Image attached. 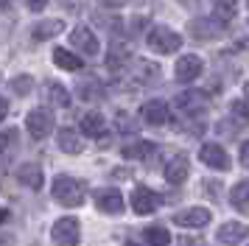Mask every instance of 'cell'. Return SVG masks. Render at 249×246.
Instances as JSON below:
<instances>
[{
	"mask_svg": "<svg viewBox=\"0 0 249 246\" xmlns=\"http://www.w3.org/2000/svg\"><path fill=\"white\" fill-rule=\"evenodd\" d=\"M51 193H53V199H56L59 204H65V207H79V204H84L87 185L76 176H65V174H62V176L53 179Z\"/></svg>",
	"mask_w": 249,
	"mask_h": 246,
	"instance_id": "1",
	"label": "cell"
},
{
	"mask_svg": "<svg viewBox=\"0 0 249 246\" xmlns=\"http://www.w3.org/2000/svg\"><path fill=\"white\" fill-rule=\"evenodd\" d=\"M146 42L151 51H157V53H177L182 48V36L177 31H171L165 25H154L151 31H148Z\"/></svg>",
	"mask_w": 249,
	"mask_h": 246,
	"instance_id": "2",
	"label": "cell"
},
{
	"mask_svg": "<svg viewBox=\"0 0 249 246\" xmlns=\"http://www.w3.org/2000/svg\"><path fill=\"white\" fill-rule=\"evenodd\" d=\"M51 238H53V244H59V246H76L81 241V224H79V218H73V215L59 218V221L51 227Z\"/></svg>",
	"mask_w": 249,
	"mask_h": 246,
	"instance_id": "3",
	"label": "cell"
},
{
	"mask_svg": "<svg viewBox=\"0 0 249 246\" xmlns=\"http://www.w3.org/2000/svg\"><path fill=\"white\" fill-rule=\"evenodd\" d=\"M25 129L34 140H45L48 134L53 132V112L45 106H36L25 115Z\"/></svg>",
	"mask_w": 249,
	"mask_h": 246,
	"instance_id": "4",
	"label": "cell"
},
{
	"mask_svg": "<svg viewBox=\"0 0 249 246\" xmlns=\"http://www.w3.org/2000/svg\"><path fill=\"white\" fill-rule=\"evenodd\" d=\"M224 22L215 20V17H196V20H191V25H188V31H191L193 39H199V42H204V39H215L218 34H224Z\"/></svg>",
	"mask_w": 249,
	"mask_h": 246,
	"instance_id": "5",
	"label": "cell"
},
{
	"mask_svg": "<svg viewBox=\"0 0 249 246\" xmlns=\"http://www.w3.org/2000/svg\"><path fill=\"white\" fill-rule=\"evenodd\" d=\"M157 204H160V196L151 188L137 185V188L132 190V210H135L137 215H151V212L157 210Z\"/></svg>",
	"mask_w": 249,
	"mask_h": 246,
	"instance_id": "6",
	"label": "cell"
},
{
	"mask_svg": "<svg viewBox=\"0 0 249 246\" xmlns=\"http://www.w3.org/2000/svg\"><path fill=\"white\" fill-rule=\"evenodd\" d=\"M70 45L76 48V51H81L84 56H95L98 53V36L87 28V25H76L73 31H70Z\"/></svg>",
	"mask_w": 249,
	"mask_h": 246,
	"instance_id": "7",
	"label": "cell"
},
{
	"mask_svg": "<svg viewBox=\"0 0 249 246\" xmlns=\"http://www.w3.org/2000/svg\"><path fill=\"white\" fill-rule=\"evenodd\" d=\"M95 207L107 215H121L124 212V196H121V190L115 188H101L95 190Z\"/></svg>",
	"mask_w": 249,
	"mask_h": 246,
	"instance_id": "8",
	"label": "cell"
},
{
	"mask_svg": "<svg viewBox=\"0 0 249 246\" xmlns=\"http://www.w3.org/2000/svg\"><path fill=\"white\" fill-rule=\"evenodd\" d=\"M174 73H177V81H182V84H191V81H196V78L202 76V59L199 56H179V62H177V67H174Z\"/></svg>",
	"mask_w": 249,
	"mask_h": 246,
	"instance_id": "9",
	"label": "cell"
},
{
	"mask_svg": "<svg viewBox=\"0 0 249 246\" xmlns=\"http://www.w3.org/2000/svg\"><path fill=\"white\" fill-rule=\"evenodd\" d=\"M199 159H202L207 168H215V171H227L230 168V157L218 143H204L199 148Z\"/></svg>",
	"mask_w": 249,
	"mask_h": 246,
	"instance_id": "10",
	"label": "cell"
},
{
	"mask_svg": "<svg viewBox=\"0 0 249 246\" xmlns=\"http://www.w3.org/2000/svg\"><path fill=\"white\" fill-rule=\"evenodd\" d=\"M210 210H204V207H191V210H182L174 215V224L177 227H185V229H199L204 224H210Z\"/></svg>",
	"mask_w": 249,
	"mask_h": 246,
	"instance_id": "11",
	"label": "cell"
},
{
	"mask_svg": "<svg viewBox=\"0 0 249 246\" xmlns=\"http://www.w3.org/2000/svg\"><path fill=\"white\" fill-rule=\"evenodd\" d=\"M140 115H143V121L151 123V126H162V123L171 121V112H168V104H165V101H146V104L140 106Z\"/></svg>",
	"mask_w": 249,
	"mask_h": 246,
	"instance_id": "12",
	"label": "cell"
},
{
	"mask_svg": "<svg viewBox=\"0 0 249 246\" xmlns=\"http://www.w3.org/2000/svg\"><path fill=\"white\" fill-rule=\"evenodd\" d=\"M188 174H191V162H188V157H171L168 162H165V179H168L171 185H182L185 179H188Z\"/></svg>",
	"mask_w": 249,
	"mask_h": 246,
	"instance_id": "13",
	"label": "cell"
},
{
	"mask_svg": "<svg viewBox=\"0 0 249 246\" xmlns=\"http://www.w3.org/2000/svg\"><path fill=\"white\" fill-rule=\"evenodd\" d=\"M247 235H249V227H247V224H241V221H227V224L218 227V241H221L224 246L241 244Z\"/></svg>",
	"mask_w": 249,
	"mask_h": 246,
	"instance_id": "14",
	"label": "cell"
},
{
	"mask_svg": "<svg viewBox=\"0 0 249 246\" xmlns=\"http://www.w3.org/2000/svg\"><path fill=\"white\" fill-rule=\"evenodd\" d=\"M17 179L23 182L25 188H31V190H39L42 188V182H45L39 162H23V165L17 168Z\"/></svg>",
	"mask_w": 249,
	"mask_h": 246,
	"instance_id": "15",
	"label": "cell"
},
{
	"mask_svg": "<svg viewBox=\"0 0 249 246\" xmlns=\"http://www.w3.org/2000/svg\"><path fill=\"white\" fill-rule=\"evenodd\" d=\"M204 104H207V95L199 92V89H188V92H179V95H177V106H179L182 112H188V115L202 112Z\"/></svg>",
	"mask_w": 249,
	"mask_h": 246,
	"instance_id": "16",
	"label": "cell"
},
{
	"mask_svg": "<svg viewBox=\"0 0 249 246\" xmlns=\"http://www.w3.org/2000/svg\"><path fill=\"white\" fill-rule=\"evenodd\" d=\"M56 145L65 151V154H81V151H84V140L79 137L76 129H59Z\"/></svg>",
	"mask_w": 249,
	"mask_h": 246,
	"instance_id": "17",
	"label": "cell"
},
{
	"mask_svg": "<svg viewBox=\"0 0 249 246\" xmlns=\"http://www.w3.org/2000/svg\"><path fill=\"white\" fill-rule=\"evenodd\" d=\"M157 76H160L157 62H148V59H135V62H132V78H135V81L148 84V81H154Z\"/></svg>",
	"mask_w": 249,
	"mask_h": 246,
	"instance_id": "18",
	"label": "cell"
},
{
	"mask_svg": "<svg viewBox=\"0 0 249 246\" xmlns=\"http://www.w3.org/2000/svg\"><path fill=\"white\" fill-rule=\"evenodd\" d=\"M81 132L87 137H104L107 134V121H104L101 112H87L81 115Z\"/></svg>",
	"mask_w": 249,
	"mask_h": 246,
	"instance_id": "19",
	"label": "cell"
},
{
	"mask_svg": "<svg viewBox=\"0 0 249 246\" xmlns=\"http://www.w3.org/2000/svg\"><path fill=\"white\" fill-rule=\"evenodd\" d=\"M45 98L51 106H59V109H68L70 106V92L59 81H48L45 84Z\"/></svg>",
	"mask_w": 249,
	"mask_h": 246,
	"instance_id": "20",
	"label": "cell"
},
{
	"mask_svg": "<svg viewBox=\"0 0 249 246\" xmlns=\"http://www.w3.org/2000/svg\"><path fill=\"white\" fill-rule=\"evenodd\" d=\"M129 62H132V53H129L126 45H121V42L109 45V53H107V65H109V70H124Z\"/></svg>",
	"mask_w": 249,
	"mask_h": 246,
	"instance_id": "21",
	"label": "cell"
},
{
	"mask_svg": "<svg viewBox=\"0 0 249 246\" xmlns=\"http://www.w3.org/2000/svg\"><path fill=\"white\" fill-rule=\"evenodd\" d=\"M53 62H56L62 70H70V73H76V70L84 67L81 56H76L73 51H68V48H53Z\"/></svg>",
	"mask_w": 249,
	"mask_h": 246,
	"instance_id": "22",
	"label": "cell"
},
{
	"mask_svg": "<svg viewBox=\"0 0 249 246\" xmlns=\"http://www.w3.org/2000/svg\"><path fill=\"white\" fill-rule=\"evenodd\" d=\"M230 201H232V207H235V210L249 212V179L238 182L235 188H232V193H230Z\"/></svg>",
	"mask_w": 249,
	"mask_h": 246,
	"instance_id": "23",
	"label": "cell"
},
{
	"mask_svg": "<svg viewBox=\"0 0 249 246\" xmlns=\"http://www.w3.org/2000/svg\"><path fill=\"white\" fill-rule=\"evenodd\" d=\"M59 31H65V22H62V20H45V22H39L34 31H31V36H34L36 42H42V39L56 36Z\"/></svg>",
	"mask_w": 249,
	"mask_h": 246,
	"instance_id": "24",
	"label": "cell"
},
{
	"mask_svg": "<svg viewBox=\"0 0 249 246\" xmlns=\"http://www.w3.org/2000/svg\"><path fill=\"white\" fill-rule=\"evenodd\" d=\"M157 151V145L154 143H148V140H137V143L132 145H126L124 148V157L126 159H146V157H151Z\"/></svg>",
	"mask_w": 249,
	"mask_h": 246,
	"instance_id": "25",
	"label": "cell"
},
{
	"mask_svg": "<svg viewBox=\"0 0 249 246\" xmlns=\"http://www.w3.org/2000/svg\"><path fill=\"white\" fill-rule=\"evenodd\" d=\"M213 14H215V20H221L227 25V22L238 14V3H235V0H215Z\"/></svg>",
	"mask_w": 249,
	"mask_h": 246,
	"instance_id": "26",
	"label": "cell"
},
{
	"mask_svg": "<svg viewBox=\"0 0 249 246\" xmlns=\"http://www.w3.org/2000/svg\"><path fill=\"white\" fill-rule=\"evenodd\" d=\"M146 244L148 246H168L171 244V235L165 227H148L146 229Z\"/></svg>",
	"mask_w": 249,
	"mask_h": 246,
	"instance_id": "27",
	"label": "cell"
},
{
	"mask_svg": "<svg viewBox=\"0 0 249 246\" xmlns=\"http://www.w3.org/2000/svg\"><path fill=\"white\" fill-rule=\"evenodd\" d=\"M9 87H12L14 95H28V92L34 89V78L28 76V73H25V76H14Z\"/></svg>",
	"mask_w": 249,
	"mask_h": 246,
	"instance_id": "28",
	"label": "cell"
},
{
	"mask_svg": "<svg viewBox=\"0 0 249 246\" xmlns=\"http://www.w3.org/2000/svg\"><path fill=\"white\" fill-rule=\"evenodd\" d=\"M79 95L84 101H98V98H104V89L95 84V81H81L79 84Z\"/></svg>",
	"mask_w": 249,
	"mask_h": 246,
	"instance_id": "29",
	"label": "cell"
},
{
	"mask_svg": "<svg viewBox=\"0 0 249 246\" xmlns=\"http://www.w3.org/2000/svg\"><path fill=\"white\" fill-rule=\"evenodd\" d=\"M232 115L241 118L244 123H249V98L247 101H235V104H232Z\"/></svg>",
	"mask_w": 249,
	"mask_h": 246,
	"instance_id": "30",
	"label": "cell"
},
{
	"mask_svg": "<svg viewBox=\"0 0 249 246\" xmlns=\"http://www.w3.org/2000/svg\"><path fill=\"white\" fill-rule=\"evenodd\" d=\"M25 3H28V9L31 11H42L48 6V0H25Z\"/></svg>",
	"mask_w": 249,
	"mask_h": 246,
	"instance_id": "31",
	"label": "cell"
},
{
	"mask_svg": "<svg viewBox=\"0 0 249 246\" xmlns=\"http://www.w3.org/2000/svg\"><path fill=\"white\" fill-rule=\"evenodd\" d=\"M241 165L249 168V140H247L244 145H241Z\"/></svg>",
	"mask_w": 249,
	"mask_h": 246,
	"instance_id": "32",
	"label": "cell"
},
{
	"mask_svg": "<svg viewBox=\"0 0 249 246\" xmlns=\"http://www.w3.org/2000/svg\"><path fill=\"white\" fill-rule=\"evenodd\" d=\"M6 115H9V101H6V98H0V121H3Z\"/></svg>",
	"mask_w": 249,
	"mask_h": 246,
	"instance_id": "33",
	"label": "cell"
},
{
	"mask_svg": "<svg viewBox=\"0 0 249 246\" xmlns=\"http://www.w3.org/2000/svg\"><path fill=\"white\" fill-rule=\"evenodd\" d=\"M14 137V132H9V134H0V151H3V148H6V143H9V140H12Z\"/></svg>",
	"mask_w": 249,
	"mask_h": 246,
	"instance_id": "34",
	"label": "cell"
},
{
	"mask_svg": "<svg viewBox=\"0 0 249 246\" xmlns=\"http://www.w3.org/2000/svg\"><path fill=\"white\" fill-rule=\"evenodd\" d=\"M101 3H107V6H118V3H124V0H101Z\"/></svg>",
	"mask_w": 249,
	"mask_h": 246,
	"instance_id": "35",
	"label": "cell"
},
{
	"mask_svg": "<svg viewBox=\"0 0 249 246\" xmlns=\"http://www.w3.org/2000/svg\"><path fill=\"white\" fill-rule=\"evenodd\" d=\"M124 246H140V244H132V241H129V244H124Z\"/></svg>",
	"mask_w": 249,
	"mask_h": 246,
	"instance_id": "36",
	"label": "cell"
},
{
	"mask_svg": "<svg viewBox=\"0 0 249 246\" xmlns=\"http://www.w3.org/2000/svg\"><path fill=\"white\" fill-rule=\"evenodd\" d=\"M247 98H249V84H247Z\"/></svg>",
	"mask_w": 249,
	"mask_h": 246,
	"instance_id": "37",
	"label": "cell"
},
{
	"mask_svg": "<svg viewBox=\"0 0 249 246\" xmlns=\"http://www.w3.org/2000/svg\"><path fill=\"white\" fill-rule=\"evenodd\" d=\"M247 6H249V0H247Z\"/></svg>",
	"mask_w": 249,
	"mask_h": 246,
	"instance_id": "38",
	"label": "cell"
}]
</instances>
